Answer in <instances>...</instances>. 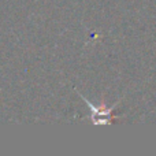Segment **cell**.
I'll return each mask as SVG.
<instances>
[{"mask_svg":"<svg viewBox=\"0 0 156 156\" xmlns=\"http://www.w3.org/2000/svg\"><path fill=\"white\" fill-rule=\"evenodd\" d=\"M80 96H81V99L85 100V103L89 105V108H90V121L93 122V125H101V126H104V125H111V121H112V111L115 110L118 103L114 104L112 107H110V108H107L105 105L97 107V105L92 104L89 100H86L82 94H80Z\"/></svg>","mask_w":156,"mask_h":156,"instance_id":"6da1fadb","label":"cell"}]
</instances>
